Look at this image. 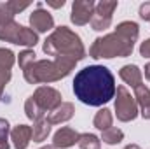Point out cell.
<instances>
[{
	"label": "cell",
	"instance_id": "obj_23",
	"mask_svg": "<svg viewBox=\"0 0 150 149\" xmlns=\"http://www.w3.org/2000/svg\"><path fill=\"white\" fill-rule=\"evenodd\" d=\"M7 135H9V123L7 119L0 117V149H9Z\"/></svg>",
	"mask_w": 150,
	"mask_h": 149
},
{
	"label": "cell",
	"instance_id": "obj_5",
	"mask_svg": "<svg viewBox=\"0 0 150 149\" xmlns=\"http://www.w3.org/2000/svg\"><path fill=\"white\" fill-rule=\"evenodd\" d=\"M0 40L12 42L18 46H35L38 42V35L35 30L18 25L14 19H2L0 21Z\"/></svg>",
	"mask_w": 150,
	"mask_h": 149
},
{
	"label": "cell",
	"instance_id": "obj_13",
	"mask_svg": "<svg viewBox=\"0 0 150 149\" xmlns=\"http://www.w3.org/2000/svg\"><path fill=\"white\" fill-rule=\"evenodd\" d=\"M11 140L16 149H26L32 140V126L28 125H18L11 132Z\"/></svg>",
	"mask_w": 150,
	"mask_h": 149
},
{
	"label": "cell",
	"instance_id": "obj_26",
	"mask_svg": "<svg viewBox=\"0 0 150 149\" xmlns=\"http://www.w3.org/2000/svg\"><path fill=\"white\" fill-rule=\"evenodd\" d=\"M140 54L143 58H150V39H147L145 42H142L140 46Z\"/></svg>",
	"mask_w": 150,
	"mask_h": 149
},
{
	"label": "cell",
	"instance_id": "obj_1",
	"mask_svg": "<svg viewBox=\"0 0 150 149\" xmlns=\"http://www.w3.org/2000/svg\"><path fill=\"white\" fill-rule=\"evenodd\" d=\"M113 74L103 65H89L79 70L74 79L75 97L91 107H100L115 97Z\"/></svg>",
	"mask_w": 150,
	"mask_h": 149
},
{
	"label": "cell",
	"instance_id": "obj_27",
	"mask_svg": "<svg viewBox=\"0 0 150 149\" xmlns=\"http://www.w3.org/2000/svg\"><path fill=\"white\" fill-rule=\"evenodd\" d=\"M47 5H51V7H54V9H59V7L65 5V0H58V2H54V0H47Z\"/></svg>",
	"mask_w": 150,
	"mask_h": 149
},
{
	"label": "cell",
	"instance_id": "obj_25",
	"mask_svg": "<svg viewBox=\"0 0 150 149\" xmlns=\"http://www.w3.org/2000/svg\"><path fill=\"white\" fill-rule=\"evenodd\" d=\"M140 18L150 21V2H145L140 5Z\"/></svg>",
	"mask_w": 150,
	"mask_h": 149
},
{
	"label": "cell",
	"instance_id": "obj_15",
	"mask_svg": "<svg viewBox=\"0 0 150 149\" xmlns=\"http://www.w3.org/2000/svg\"><path fill=\"white\" fill-rule=\"evenodd\" d=\"M134 98H136L140 114L145 119H150V90L145 84H140L138 88H134Z\"/></svg>",
	"mask_w": 150,
	"mask_h": 149
},
{
	"label": "cell",
	"instance_id": "obj_9",
	"mask_svg": "<svg viewBox=\"0 0 150 149\" xmlns=\"http://www.w3.org/2000/svg\"><path fill=\"white\" fill-rule=\"evenodd\" d=\"M94 7H96V4L93 0H75L72 5V16H70L72 23L79 25V27L89 23L94 14Z\"/></svg>",
	"mask_w": 150,
	"mask_h": 149
},
{
	"label": "cell",
	"instance_id": "obj_24",
	"mask_svg": "<svg viewBox=\"0 0 150 149\" xmlns=\"http://www.w3.org/2000/svg\"><path fill=\"white\" fill-rule=\"evenodd\" d=\"M32 62H35V53L32 49H25L23 53H19V58H18V63L21 69H26Z\"/></svg>",
	"mask_w": 150,
	"mask_h": 149
},
{
	"label": "cell",
	"instance_id": "obj_29",
	"mask_svg": "<svg viewBox=\"0 0 150 149\" xmlns=\"http://www.w3.org/2000/svg\"><path fill=\"white\" fill-rule=\"evenodd\" d=\"M145 77L150 81V63H147V65H145Z\"/></svg>",
	"mask_w": 150,
	"mask_h": 149
},
{
	"label": "cell",
	"instance_id": "obj_6",
	"mask_svg": "<svg viewBox=\"0 0 150 149\" xmlns=\"http://www.w3.org/2000/svg\"><path fill=\"white\" fill-rule=\"evenodd\" d=\"M117 98H115V114L119 121H133L138 116V104L136 98L131 95V91L126 86L117 88Z\"/></svg>",
	"mask_w": 150,
	"mask_h": 149
},
{
	"label": "cell",
	"instance_id": "obj_21",
	"mask_svg": "<svg viewBox=\"0 0 150 149\" xmlns=\"http://www.w3.org/2000/svg\"><path fill=\"white\" fill-rule=\"evenodd\" d=\"M101 140L93 133H80L79 135V146L80 149H100Z\"/></svg>",
	"mask_w": 150,
	"mask_h": 149
},
{
	"label": "cell",
	"instance_id": "obj_7",
	"mask_svg": "<svg viewBox=\"0 0 150 149\" xmlns=\"http://www.w3.org/2000/svg\"><path fill=\"white\" fill-rule=\"evenodd\" d=\"M117 2L113 0V2H107V0H103V2H100V4H96V7H94V14H93V18H91V27H93V30H96V32H101V30H107L110 25H112V14L113 11L117 9Z\"/></svg>",
	"mask_w": 150,
	"mask_h": 149
},
{
	"label": "cell",
	"instance_id": "obj_19",
	"mask_svg": "<svg viewBox=\"0 0 150 149\" xmlns=\"http://www.w3.org/2000/svg\"><path fill=\"white\" fill-rule=\"evenodd\" d=\"M25 112H26V116H28L30 119H33V121L44 119V114H45V112L38 107L37 102L33 100V97H28V98H26V102H25Z\"/></svg>",
	"mask_w": 150,
	"mask_h": 149
},
{
	"label": "cell",
	"instance_id": "obj_4",
	"mask_svg": "<svg viewBox=\"0 0 150 149\" xmlns=\"http://www.w3.org/2000/svg\"><path fill=\"white\" fill-rule=\"evenodd\" d=\"M75 60L58 56L54 60H35L26 69H23V75L30 84L40 82H54L70 74L75 67Z\"/></svg>",
	"mask_w": 150,
	"mask_h": 149
},
{
	"label": "cell",
	"instance_id": "obj_18",
	"mask_svg": "<svg viewBox=\"0 0 150 149\" xmlns=\"http://www.w3.org/2000/svg\"><path fill=\"white\" fill-rule=\"evenodd\" d=\"M94 126L98 128V130H101V132H105V130H108L110 126H112L113 123V116L112 112L108 111V109H101V111L96 112V116H94Z\"/></svg>",
	"mask_w": 150,
	"mask_h": 149
},
{
	"label": "cell",
	"instance_id": "obj_30",
	"mask_svg": "<svg viewBox=\"0 0 150 149\" xmlns=\"http://www.w3.org/2000/svg\"><path fill=\"white\" fill-rule=\"evenodd\" d=\"M124 149H142L140 146H136V144H129V146H126Z\"/></svg>",
	"mask_w": 150,
	"mask_h": 149
},
{
	"label": "cell",
	"instance_id": "obj_16",
	"mask_svg": "<svg viewBox=\"0 0 150 149\" xmlns=\"http://www.w3.org/2000/svg\"><path fill=\"white\" fill-rule=\"evenodd\" d=\"M120 79L126 82V84H129L131 88H138L140 84H142V70L136 67V65H124L122 69H120Z\"/></svg>",
	"mask_w": 150,
	"mask_h": 149
},
{
	"label": "cell",
	"instance_id": "obj_11",
	"mask_svg": "<svg viewBox=\"0 0 150 149\" xmlns=\"http://www.w3.org/2000/svg\"><path fill=\"white\" fill-rule=\"evenodd\" d=\"M79 135L74 128L70 126H63L59 128L56 133H54V139H52V146L56 149H67V148H72L75 142H79Z\"/></svg>",
	"mask_w": 150,
	"mask_h": 149
},
{
	"label": "cell",
	"instance_id": "obj_17",
	"mask_svg": "<svg viewBox=\"0 0 150 149\" xmlns=\"http://www.w3.org/2000/svg\"><path fill=\"white\" fill-rule=\"evenodd\" d=\"M51 132V123L44 117V119H38V121H33V126H32V139L33 142H42L47 139Z\"/></svg>",
	"mask_w": 150,
	"mask_h": 149
},
{
	"label": "cell",
	"instance_id": "obj_31",
	"mask_svg": "<svg viewBox=\"0 0 150 149\" xmlns=\"http://www.w3.org/2000/svg\"><path fill=\"white\" fill-rule=\"evenodd\" d=\"M40 149H56L54 146H44V148H40Z\"/></svg>",
	"mask_w": 150,
	"mask_h": 149
},
{
	"label": "cell",
	"instance_id": "obj_14",
	"mask_svg": "<svg viewBox=\"0 0 150 149\" xmlns=\"http://www.w3.org/2000/svg\"><path fill=\"white\" fill-rule=\"evenodd\" d=\"M74 112H75L74 104H70V102H63L58 109H54L52 112H49L47 121H49L51 125H59V123H65V121L72 119Z\"/></svg>",
	"mask_w": 150,
	"mask_h": 149
},
{
	"label": "cell",
	"instance_id": "obj_10",
	"mask_svg": "<svg viewBox=\"0 0 150 149\" xmlns=\"http://www.w3.org/2000/svg\"><path fill=\"white\" fill-rule=\"evenodd\" d=\"M14 53L11 49L0 47V100L4 97V88L9 82L12 74V65H14Z\"/></svg>",
	"mask_w": 150,
	"mask_h": 149
},
{
	"label": "cell",
	"instance_id": "obj_12",
	"mask_svg": "<svg viewBox=\"0 0 150 149\" xmlns=\"http://www.w3.org/2000/svg\"><path fill=\"white\" fill-rule=\"evenodd\" d=\"M30 25H32V30L35 28L37 32H47V30L54 28V19H52V16H51L47 11H44V9L40 7V4H38V9L33 11L32 16H30Z\"/></svg>",
	"mask_w": 150,
	"mask_h": 149
},
{
	"label": "cell",
	"instance_id": "obj_28",
	"mask_svg": "<svg viewBox=\"0 0 150 149\" xmlns=\"http://www.w3.org/2000/svg\"><path fill=\"white\" fill-rule=\"evenodd\" d=\"M2 19H14V18H11L9 14H7V11L4 9V4H0V21Z\"/></svg>",
	"mask_w": 150,
	"mask_h": 149
},
{
	"label": "cell",
	"instance_id": "obj_2",
	"mask_svg": "<svg viewBox=\"0 0 150 149\" xmlns=\"http://www.w3.org/2000/svg\"><path fill=\"white\" fill-rule=\"evenodd\" d=\"M140 35V28L134 21H122L117 25L115 32L98 37L91 49H89V56L94 60L100 58H126L133 53L134 49V42Z\"/></svg>",
	"mask_w": 150,
	"mask_h": 149
},
{
	"label": "cell",
	"instance_id": "obj_20",
	"mask_svg": "<svg viewBox=\"0 0 150 149\" xmlns=\"http://www.w3.org/2000/svg\"><path fill=\"white\" fill-rule=\"evenodd\" d=\"M122 139H124V132H122V130H119V128H115V126H110V128H108V130H105V132H103V135H101V140H103V142H107V144H110V146L119 144Z\"/></svg>",
	"mask_w": 150,
	"mask_h": 149
},
{
	"label": "cell",
	"instance_id": "obj_3",
	"mask_svg": "<svg viewBox=\"0 0 150 149\" xmlns=\"http://www.w3.org/2000/svg\"><path fill=\"white\" fill-rule=\"evenodd\" d=\"M42 49L47 56H56V58L65 56V58H72L75 62H80L86 58V47L80 37L75 32H72L68 27L56 28L45 39Z\"/></svg>",
	"mask_w": 150,
	"mask_h": 149
},
{
	"label": "cell",
	"instance_id": "obj_8",
	"mask_svg": "<svg viewBox=\"0 0 150 149\" xmlns=\"http://www.w3.org/2000/svg\"><path fill=\"white\" fill-rule=\"evenodd\" d=\"M32 97L44 112H52L63 104L61 102V93L58 90L51 88V86H38Z\"/></svg>",
	"mask_w": 150,
	"mask_h": 149
},
{
	"label": "cell",
	"instance_id": "obj_22",
	"mask_svg": "<svg viewBox=\"0 0 150 149\" xmlns=\"http://www.w3.org/2000/svg\"><path fill=\"white\" fill-rule=\"evenodd\" d=\"M2 4H4V9L7 11V14H9L11 18H14L18 12H21V11H25V9L30 7V2H23V4H19V2L11 0V2H2Z\"/></svg>",
	"mask_w": 150,
	"mask_h": 149
}]
</instances>
